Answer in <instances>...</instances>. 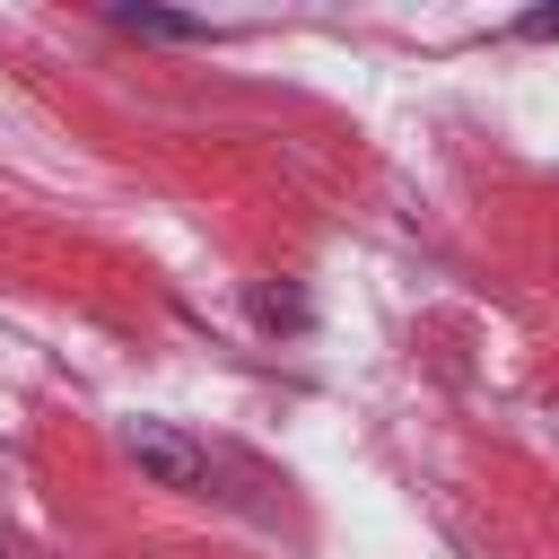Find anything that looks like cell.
<instances>
[{"mask_svg":"<svg viewBox=\"0 0 559 559\" xmlns=\"http://www.w3.org/2000/svg\"><path fill=\"white\" fill-rule=\"evenodd\" d=\"M122 445H131V463H140V472H157L166 489H210V454H201V445H183L175 428L140 419V428H131Z\"/></svg>","mask_w":559,"mask_h":559,"instance_id":"1","label":"cell"},{"mask_svg":"<svg viewBox=\"0 0 559 559\" xmlns=\"http://www.w3.org/2000/svg\"><path fill=\"white\" fill-rule=\"evenodd\" d=\"M114 26L122 35H148V44H201L210 35L201 17H166V9H114Z\"/></svg>","mask_w":559,"mask_h":559,"instance_id":"2","label":"cell"},{"mask_svg":"<svg viewBox=\"0 0 559 559\" xmlns=\"http://www.w3.org/2000/svg\"><path fill=\"white\" fill-rule=\"evenodd\" d=\"M524 35H559V9H533V17H524Z\"/></svg>","mask_w":559,"mask_h":559,"instance_id":"3","label":"cell"}]
</instances>
